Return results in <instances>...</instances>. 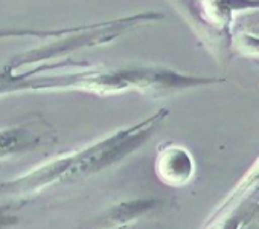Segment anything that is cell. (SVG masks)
Returning <instances> with one entry per match:
<instances>
[{
    "mask_svg": "<svg viewBox=\"0 0 259 229\" xmlns=\"http://www.w3.org/2000/svg\"><path fill=\"white\" fill-rule=\"evenodd\" d=\"M78 63L72 58H63L16 70L0 64V98L32 92H82L101 98L136 92L144 96L160 98L224 81V78L183 73L157 64L102 67L85 61L78 70L60 72Z\"/></svg>",
    "mask_w": 259,
    "mask_h": 229,
    "instance_id": "6da1fadb",
    "label": "cell"
},
{
    "mask_svg": "<svg viewBox=\"0 0 259 229\" xmlns=\"http://www.w3.org/2000/svg\"><path fill=\"white\" fill-rule=\"evenodd\" d=\"M168 117L169 110L162 107L135 124L49 159L14 179L0 182V200H22L23 203L46 189L73 185L110 170L139 151Z\"/></svg>",
    "mask_w": 259,
    "mask_h": 229,
    "instance_id": "7a4b0ae2",
    "label": "cell"
},
{
    "mask_svg": "<svg viewBox=\"0 0 259 229\" xmlns=\"http://www.w3.org/2000/svg\"><path fill=\"white\" fill-rule=\"evenodd\" d=\"M163 19L165 16L159 11H142L138 14H130L125 17H117V19H111V20H105L99 23H87L79 31L54 39L52 43L13 55L4 64L16 70V69L34 66L43 61L58 60L78 49L95 48V46L111 43L113 40L119 39L128 31L150 25V23L160 22Z\"/></svg>",
    "mask_w": 259,
    "mask_h": 229,
    "instance_id": "3957f363",
    "label": "cell"
},
{
    "mask_svg": "<svg viewBox=\"0 0 259 229\" xmlns=\"http://www.w3.org/2000/svg\"><path fill=\"white\" fill-rule=\"evenodd\" d=\"M58 142V133L52 123L41 114L0 127V161H8L26 153L52 147Z\"/></svg>",
    "mask_w": 259,
    "mask_h": 229,
    "instance_id": "277c9868",
    "label": "cell"
},
{
    "mask_svg": "<svg viewBox=\"0 0 259 229\" xmlns=\"http://www.w3.org/2000/svg\"><path fill=\"white\" fill-rule=\"evenodd\" d=\"M154 173L166 186H185L195 174L194 156L183 145L165 142L157 148L154 158Z\"/></svg>",
    "mask_w": 259,
    "mask_h": 229,
    "instance_id": "5b68a950",
    "label": "cell"
},
{
    "mask_svg": "<svg viewBox=\"0 0 259 229\" xmlns=\"http://www.w3.org/2000/svg\"><path fill=\"white\" fill-rule=\"evenodd\" d=\"M171 206V200L156 196H141L120 200L111 205L101 217V226L107 227H126L141 218L159 212Z\"/></svg>",
    "mask_w": 259,
    "mask_h": 229,
    "instance_id": "8992f818",
    "label": "cell"
},
{
    "mask_svg": "<svg viewBox=\"0 0 259 229\" xmlns=\"http://www.w3.org/2000/svg\"><path fill=\"white\" fill-rule=\"evenodd\" d=\"M85 25H75L67 28H54V29H40V28H23V26H0V40L10 39H58L70 32L82 29Z\"/></svg>",
    "mask_w": 259,
    "mask_h": 229,
    "instance_id": "52a82bcc",
    "label": "cell"
},
{
    "mask_svg": "<svg viewBox=\"0 0 259 229\" xmlns=\"http://www.w3.org/2000/svg\"><path fill=\"white\" fill-rule=\"evenodd\" d=\"M233 42L238 51L245 55H259V37L244 31L233 32Z\"/></svg>",
    "mask_w": 259,
    "mask_h": 229,
    "instance_id": "ba28073f",
    "label": "cell"
},
{
    "mask_svg": "<svg viewBox=\"0 0 259 229\" xmlns=\"http://www.w3.org/2000/svg\"><path fill=\"white\" fill-rule=\"evenodd\" d=\"M233 31H244L259 37V10L247 11L235 19Z\"/></svg>",
    "mask_w": 259,
    "mask_h": 229,
    "instance_id": "9c48e42d",
    "label": "cell"
},
{
    "mask_svg": "<svg viewBox=\"0 0 259 229\" xmlns=\"http://www.w3.org/2000/svg\"><path fill=\"white\" fill-rule=\"evenodd\" d=\"M19 221V218L14 214H10L8 211H2L0 209V227H11L16 226Z\"/></svg>",
    "mask_w": 259,
    "mask_h": 229,
    "instance_id": "30bf717a",
    "label": "cell"
}]
</instances>
